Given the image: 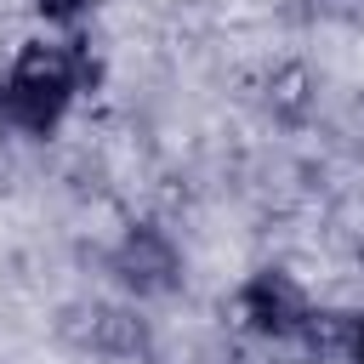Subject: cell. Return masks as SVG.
Segmentation results:
<instances>
[{"mask_svg": "<svg viewBox=\"0 0 364 364\" xmlns=\"http://www.w3.org/2000/svg\"><path fill=\"white\" fill-rule=\"evenodd\" d=\"M63 97H68V74H63V63L57 57H28V63H17V74L6 80V114L17 119V125H28V131H40L46 119H57V108H63Z\"/></svg>", "mask_w": 364, "mask_h": 364, "instance_id": "obj_1", "label": "cell"}, {"mask_svg": "<svg viewBox=\"0 0 364 364\" xmlns=\"http://www.w3.org/2000/svg\"><path fill=\"white\" fill-rule=\"evenodd\" d=\"M119 273H125V284H136V290H165L171 273H176V256H171L165 239L136 233V239L119 250Z\"/></svg>", "mask_w": 364, "mask_h": 364, "instance_id": "obj_2", "label": "cell"}]
</instances>
